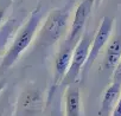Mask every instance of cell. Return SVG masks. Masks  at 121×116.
<instances>
[{
    "label": "cell",
    "instance_id": "9a60e30c",
    "mask_svg": "<svg viewBox=\"0 0 121 116\" xmlns=\"http://www.w3.org/2000/svg\"><path fill=\"white\" fill-rule=\"evenodd\" d=\"M5 85H6V81L5 79H0V94H1V91L4 90Z\"/></svg>",
    "mask_w": 121,
    "mask_h": 116
},
{
    "label": "cell",
    "instance_id": "7c38bea8",
    "mask_svg": "<svg viewBox=\"0 0 121 116\" xmlns=\"http://www.w3.org/2000/svg\"><path fill=\"white\" fill-rule=\"evenodd\" d=\"M112 82H116V83H121V58L117 63V65L115 66V69L113 70V75H112Z\"/></svg>",
    "mask_w": 121,
    "mask_h": 116
},
{
    "label": "cell",
    "instance_id": "52a82bcc",
    "mask_svg": "<svg viewBox=\"0 0 121 116\" xmlns=\"http://www.w3.org/2000/svg\"><path fill=\"white\" fill-rule=\"evenodd\" d=\"M120 95H121V83L112 82L106 88L104 94L102 96V102H101L99 116H110Z\"/></svg>",
    "mask_w": 121,
    "mask_h": 116
},
{
    "label": "cell",
    "instance_id": "5bb4252c",
    "mask_svg": "<svg viewBox=\"0 0 121 116\" xmlns=\"http://www.w3.org/2000/svg\"><path fill=\"white\" fill-rule=\"evenodd\" d=\"M110 116H121V95H120V97H119V99H117Z\"/></svg>",
    "mask_w": 121,
    "mask_h": 116
},
{
    "label": "cell",
    "instance_id": "8992f818",
    "mask_svg": "<svg viewBox=\"0 0 121 116\" xmlns=\"http://www.w3.org/2000/svg\"><path fill=\"white\" fill-rule=\"evenodd\" d=\"M76 44L68 41L67 39L63 41V44H60L56 61H55V75H53V82L55 84H58L63 81L68 68L70 65V61H71V56H73V51Z\"/></svg>",
    "mask_w": 121,
    "mask_h": 116
},
{
    "label": "cell",
    "instance_id": "6da1fadb",
    "mask_svg": "<svg viewBox=\"0 0 121 116\" xmlns=\"http://www.w3.org/2000/svg\"><path fill=\"white\" fill-rule=\"evenodd\" d=\"M40 23H42V7L38 6L31 12L29 19L23 24L20 30L16 33V37L11 46L4 53L1 61H0V71L10 69L22 56V53L30 46L40 26Z\"/></svg>",
    "mask_w": 121,
    "mask_h": 116
},
{
    "label": "cell",
    "instance_id": "5b68a950",
    "mask_svg": "<svg viewBox=\"0 0 121 116\" xmlns=\"http://www.w3.org/2000/svg\"><path fill=\"white\" fill-rule=\"evenodd\" d=\"M93 6H94V0H82L77 5V7L74 12V19H73V21L69 26L68 33H67L68 36L65 39L68 41H71L74 44H76L78 41L82 33L84 32L86 24L89 19Z\"/></svg>",
    "mask_w": 121,
    "mask_h": 116
},
{
    "label": "cell",
    "instance_id": "8fae6325",
    "mask_svg": "<svg viewBox=\"0 0 121 116\" xmlns=\"http://www.w3.org/2000/svg\"><path fill=\"white\" fill-rule=\"evenodd\" d=\"M18 27V20L17 19H11L0 25V56L5 53L6 45L16 33Z\"/></svg>",
    "mask_w": 121,
    "mask_h": 116
},
{
    "label": "cell",
    "instance_id": "277c9868",
    "mask_svg": "<svg viewBox=\"0 0 121 116\" xmlns=\"http://www.w3.org/2000/svg\"><path fill=\"white\" fill-rule=\"evenodd\" d=\"M113 29H114V19L112 17H108V16L103 17L101 19V23L99 25L97 31L93 36L89 53H88L87 61H86L83 69H82L83 72H87L91 68L93 63L97 59L99 54L101 53V51L103 50V47L107 45V43L109 41V39L112 37Z\"/></svg>",
    "mask_w": 121,
    "mask_h": 116
},
{
    "label": "cell",
    "instance_id": "3957f363",
    "mask_svg": "<svg viewBox=\"0 0 121 116\" xmlns=\"http://www.w3.org/2000/svg\"><path fill=\"white\" fill-rule=\"evenodd\" d=\"M93 36L90 32L84 31L81 36V38L78 39V41L76 43L74 51H73V56H71V61H70V65L68 68V71L63 78V83L64 84H70L77 81L80 74L82 72L83 65L87 61V57L89 53V49H90V44L93 40Z\"/></svg>",
    "mask_w": 121,
    "mask_h": 116
},
{
    "label": "cell",
    "instance_id": "7a4b0ae2",
    "mask_svg": "<svg viewBox=\"0 0 121 116\" xmlns=\"http://www.w3.org/2000/svg\"><path fill=\"white\" fill-rule=\"evenodd\" d=\"M70 10L71 6L67 5L49 12L45 21L40 24L37 31L36 44L38 46H52L68 33V29L70 26Z\"/></svg>",
    "mask_w": 121,
    "mask_h": 116
},
{
    "label": "cell",
    "instance_id": "4fadbf2b",
    "mask_svg": "<svg viewBox=\"0 0 121 116\" xmlns=\"http://www.w3.org/2000/svg\"><path fill=\"white\" fill-rule=\"evenodd\" d=\"M9 7H10L9 0H0V25H1V23L4 20V17H5Z\"/></svg>",
    "mask_w": 121,
    "mask_h": 116
},
{
    "label": "cell",
    "instance_id": "2e32d148",
    "mask_svg": "<svg viewBox=\"0 0 121 116\" xmlns=\"http://www.w3.org/2000/svg\"><path fill=\"white\" fill-rule=\"evenodd\" d=\"M101 3H102V0H94V6L97 8V7L101 5Z\"/></svg>",
    "mask_w": 121,
    "mask_h": 116
},
{
    "label": "cell",
    "instance_id": "9c48e42d",
    "mask_svg": "<svg viewBox=\"0 0 121 116\" xmlns=\"http://www.w3.org/2000/svg\"><path fill=\"white\" fill-rule=\"evenodd\" d=\"M106 46L107 47L103 58V68L113 72L121 58V34L114 37L113 39H109Z\"/></svg>",
    "mask_w": 121,
    "mask_h": 116
},
{
    "label": "cell",
    "instance_id": "30bf717a",
    "mask_svg": "<svg viewBox=\"0 0 121 116\" xmlns=\"http://www.w3.org/2000/svg\"><path fill=\"white\" fill-rule=\"evenodd\" d=\"M19 105H20L22 111L27 112L29 115L36 116L37 112H39L40 109H42V98H40V95L38 92H36V91L25 92L20 97Z\"/></svg>",
    "mask_w": 121,
    "mask_h": 116
},
{
    "label": "cell",
    "instance_id": "ba28073f",
    "mask_svg": "<svg viewBox=\"0 0 121 116\" xmlns=\"http://www.w3.org/2000/svg\"><path fill=\"white\" fill-rule=\"evenodd\" d=\"M65 116H80L81 114V94L76 82L67 85L64 94Z\"/></svg>",
    "mask_w": 121,
    "mask_h": 116
},
{
    "label": "cell",
    "instance_id": "e0dca14e",
    "mask_svg": "<svg viewBox=\"0 0 121 116\" xmlns=\"http://www.w3.org/2000/svg\"><path fill=\"white\" fill-rule=\"evenodd\" d=\"M115 1H116L117 4H121V0H115Z\"/></svg>",
    "mask_w": 121,
    "mask_h": 116
}]
</instances>
